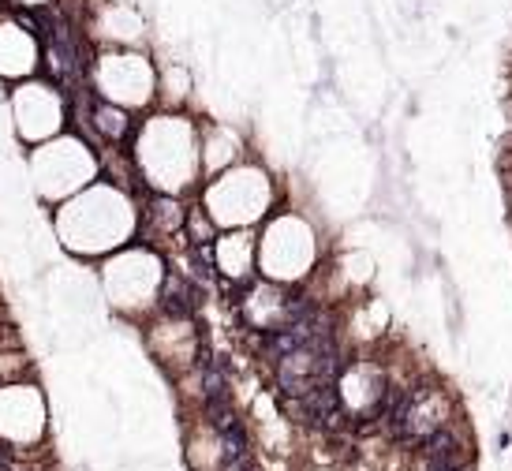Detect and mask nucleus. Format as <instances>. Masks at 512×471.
I'll use <instances>...</instances> for the list:
<instances>
[{"mask_svg":"<svg viewBox=\"0 0 512 471\" xmlns=\"http://www.w3.org/2000/svg\"><path fill=\"white\" fill-rule=\"evenodd\" d=\"M143 199L146 191L139 184L98 176L53 210V232L60 247L83 262H101L135 243L143 232Z\"/></svg>","mask_w":512,"mask_h":471,"instance_id":"f257e3e1","label":"nucleus"},{"mask_svg":"<svg viewBox=\"0 0 512 471\" xmlns=\"http://www.w3.org/2000/svg\"><path fill=\"white\" fill-rule=\"evenodd\" d=\"M124 150L146 195L187 199L206 180L199 150V116H191L187 109H154L139 116L135 135Z\"/></svg>","mask_w":512,"mask_h":471,"instance_id":"f03ea898","label":"nucleus"},{"mask_svg":"<svg viewBox=\"0 0 512 471\" xmlns=\"http://www.w3.org/2000/svg\"><path fill=\"white\" fill-rule=\"evenodd\" d=\"M165 277H169V255L146 240L128 243V247H120L98 262L101 300L131 322L154 318L161 307Z\"/></svg>","mask_w":512,"mask_h":471,"instance_id":"7ed1b4c3","label":"nucleus"},{"mask_svg":"<svg viewBox=\"0 0 512 471\" xmlns=\"http://www.w3.org/2000/svg\"><path fill=\"white\" fill-rule=\"evenodd\" d=\"M199 206L217 225V232L258 229L273 210H281V184L273 180L266 165L247 157L240 165L202 180Z\"/></svg>","mask_w":512,"mask_h":471,"instance_id":"20e7f679","label":"nucleus"},{"mask_svg":"<svg viewBox=\"0 0 512 471\" xmlns=\"http://www.w3.org/2000/svg\"><path fill=\"white\" fill-rule=\"evenodd\" d=\"M318 258L322 240L307 214L281 206L258 225V277L299 288L318 273Z\"/></svg>","mask_w":512,"mask_h":471,"instance_id":"39448f33","label":"nucleus"},{"mask_svg":"<svg viewBox=\"0 0 512 471\" xmlns=\"http://www.w3.org/2000/svg\"><path fill=\"white\" fill-rule=\"evenodd\" d=\"M30 184L42 206L57 210L60 202L79 195L101 176V146L90 143L83 131H64L42 146H30Z\"/></svg>","mask_w":512,"mask_h":471,"instance_id":"423d86ee","label":"nucleus"},{"mask_svg":"<svg viewBox=\"0 0 512 471\" xmlns=\"http://www.w3.org/2000/svg\"><path fill=\"white\" fill-rule=\"evenodd\" d=\"M83 86L94 98L120 105L135 116L157 109V53L154 49H90Z\"/></svg>","mask_w":512,"mask_h":471,"instance_id":"0eeeda50","label":"nucleus"},{"mask_svg":"<svg viewBox=\"0 0 512 471\" xmlns=\"http://www.w3.org/2000/svg\"><path fill=\"white\" fill-rule=\"evenodd\" d=\"M4 109H8V124H12L15 139L27 150L72 131L75 120L72 90L53 75H34L27 83L8 86Z\"/></svg>","mask_w":512,"mask_h":471,"instance_id":"6e6552de","label":"nucleus"},{"mask_svg":"<svg viewBox=\"0 0 512 471\" xmlns=\"http://www.w3.org/2000/svg\"><path fill=\"white\" fill-rule=\"evenodd\" d=\"M75 27L90 49H150L154 38L139 0H75Z\"/></svg>","mask_w":512,"mask_h":471,"instance_id":"1a4fd4ad","label":"nucleus"},{"mask_svg":"<svg viewBox=\"0 0 512 471\" xmlns=\"http://www.w3.org/2000/svg\"><path fill=\"white\" fill-rule=\"evenodd\" d=\"M146 348L161 363V371H169L172 378L195 374L202 367V359H206L195 314L157 311L154 318H146Z\"/></svg>","mask_w":512,"mask_h":471,"instance_id":"9d476101","label":"nucleus"},{"mask_svg":"<svg viewBox=\"0 0 512 471\" xmlns=\"http://www.w3.org/2000/svg\"><path fill=\"white\" fill-rule=\"evenodd\" d=\"M45 75V30L38 19L0 8V86Z\"/></svg>","mask_w":512,"mask_h":471,"instance_id":"9b49d317","label":"nucleus"},{"mask_svg":"<svg viewBox=\"0 0 512 471\" xmlns=\"http://www.w3.org/2000/svg\"><path fill=\"white\" fill-rule=\"evenodd\" d=\"M210 270L232 288L251 285L258 277V229L217 232L210 243Z\"/></svg>","mask_w":512,"mask_h":471,"instance_id":"f8f14e48","label":"nucleus"},{"mask_svg":"<svg viewBox=\"0 0 512 471\" xmlns=\"http://www.w3.org/2000/svg\"><path fill=\"white\" fill-rule=\"evenodd\" d=\"M199 150H202V176L210 180L217 172L247 161V135L228 120H199Z\"/></svg>","mask_w":512,"mask_h":471,"instance_id":"ddd939ff","label":"nucleus"},{"mask_svg":"<svg viewBox=\"0 0 512 471\" xmlns=\"http://www.w3.org/2000/svg\"><path fill=\"white\" fill-rule=\"evenodd\" d=\"M195 72L184 57H157V109H187Z\"/></svg>","mask_w":512,"mask_h":471,"instance_id":"4468645a","label":"nucleus"},{"mask_svg":"<svg viewBox=\"0 0 512 471\" xmlns=\"http://www.w3.org/2000/svg\"><path fill=\"white\" fill-rule=\"evenodd\" d=\"M0 8L30 15V19H45V15H57L64 8V0H0Z\"/></svg>","mask_w":512,"mask_h":471,"instance_id":"2eb2a0df","label":"nucleus"}]
</instances>
